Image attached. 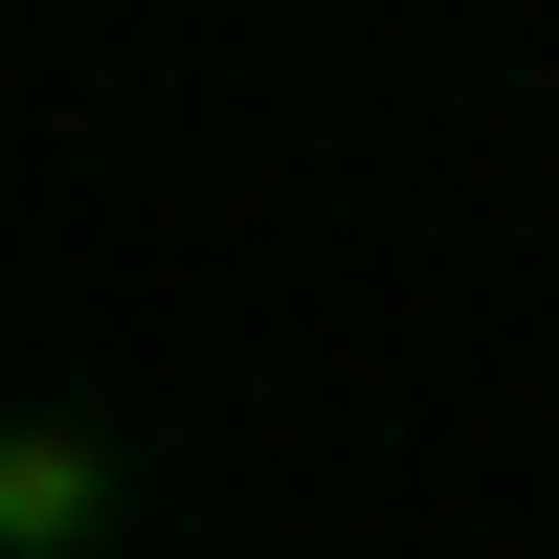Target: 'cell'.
I'll use <instances>...</instances> for the list:
<instances>
[{
  "label": "cell",
  "instance_id": "1",
  "mask_svg": "<svg viewBox=\"0 0 559 559\" xmlns=\"http://www.w3.org/2000/svg\"><path fill=\"white\" fill-rule=\"evenodd\" d=\"M68 515H90V448H68V426H0V537L68 559Z\"/></svg>",
  "mask_w": 559,
  "mask_h": 559
}]
</instances>
